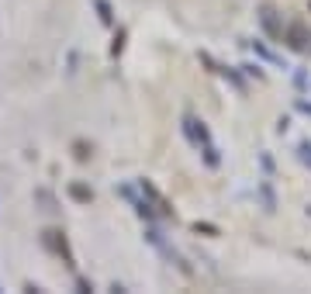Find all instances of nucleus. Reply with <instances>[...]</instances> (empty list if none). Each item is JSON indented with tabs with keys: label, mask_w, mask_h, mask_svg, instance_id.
<instances>
[{
	"label": "nucleus",
	"mask_w": 311,
	"mask_h": 294,
	"mask_svg": "<svg viewBox=\"0 0 311 294\" xmlns=\"http://www.w3.org/2000/svg\"><path fill=\"white\" fill-rule=\"evenodd\" d=\"M291 45H294V49H304V45H308V31H304L301 24L291 28Z\"/></svg>",
	"instance_id": "f257e3e1"
},
{
	"label": "nucleus",
	"mask_w": 311,
	"mask_h": 294,
	"mask_svg": "<svg viewBox=\"0 0 311 294\" xmlns=\"http://www.w3.org/2000/svg\"><path fill=\"white\" fill-rule=\"evenodd\" d=\"M73 197H80V201H90V197H94V191H87V187H73Z\"/></svg>",
	"instance_id": "f03ea898"
},
{
	"label": "nucleus",
	"mask_w": 311,
	"mask_h": 294,
	"mask_svg": "<svg viewBox=\"0 0 311 294\" xmlns=\"http://www.w3.org/2000/svg\"><path fill=\"white\" fill-rule=\"evenodd\" d=\"M87 156H90V153H87V145H83V142H76V159H87Z\"/></svg>",
	"instance_id": "7ed1b4c3"
}]
</instances>
